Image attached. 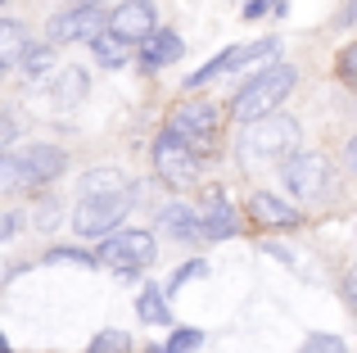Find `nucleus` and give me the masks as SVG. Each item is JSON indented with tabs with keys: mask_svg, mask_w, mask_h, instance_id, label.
Listing matches in <instances>:
<instances>
[{
	"mask_svg": "<svg viewBox=\"0 0 357 353\" xmlns=\"http://www.w3.org/2000/svg\"><path fill=\"white\" fill-rule=\"evenodd\" d=\"M131 204H136V186H127L122 195H105V200H77V209H73V231H77L82 240L114 236L122 227V218L131 213Z\"/></svg>",
	"mask_w": 357,
	"mask_h": 353,
	"instance_id": "3",
	"label": "nucleus"
},
{
	"mask_svg": "<svg viewBox=\"0 0 357 353\" xmlns=\"http://www.w3.org/2000/svg\"><path fill=\"white\" fill-rule=\"evenodd\" d=\"M14 159H18V168H23V176H27V186H50L54 176L68 168V154H63L59 145H45V141L18 150Z\"/></svg>",
	"mask_w": 357,
	"mask_h": 353,
	"instance_id": "11",
	"label": "nucleus"
},
{
	"mask_svg": "<svg viewBox=\"0 0 357 353\" xmlns=\"http://www.w3.org/2000/svg\"><path fill=\"white\" fill-rule=\"evenodd\" d=\"M204 345V331L199 326H172V336H167L163 353H195Z\"/></svg>",
	"mask_w": 357,
	"mask_h": 353,
	"instance_id": "23",
	"label": "nucleus"
},
{
	"mask_svg": "<svg viewBox=\"0 0 357 353\" xmlns=\"http://www.w3.org/2000/svg\"><path fill=\"white\" fill-rule=\"evenodd\" d=\"M23 190H32V186H27L18 159L14 154H0V195H23Z\"/></svg>",
	"mask_w": 357,
	"mask_h": 353,
	"instance_id": "22",
	"label": "nucleus"
},
{
	"mask_svg": "<svg viewBox=\"0 0 357 353\" xmlns=\"http://www.w3.org/2000/svg\"><path fill=\"white\" fill-rule=\"evenodd\" d=\"M0 353H9V340L5 336H0Z\"/></svg>",
	"mask_w": 357,
	"mask_h": 353,
	"instance_id": "32",
	"label": "nucleus"
},
{
	"mask_svg": "<svg viewBox=\"0 0 357 353\" xmlns=\"http://www.w3.org/2000/svg\"><path fill=\"white\" fill-rule=\"evenodd\" d=\"M294 87H298V68H294V63H271L267 73L249 77V82L236 91V100H231V118H236L240 127L258 123V118L276 114Z\"/></svg>",
	"mask_w": 357,
	"mask_h": 353,
	"instance_id": "1",
	"label": "nucleus"
},
{
	"mask_svg": "<svg viewBox=\"0 0 357 353\" xmlns=\"http://www.w3.org/2000/svg\"><path fill=\"white\" fill-rule=\"evenodd\" d=\"M54 45H73V41H91V36L105 32V9L100 5H73V9H59V14L45 23Z\"/></svg>",
	"mask_w": 357,
	"mask_h": 353,
	"instance_id": "10",
	"label": "nucleus"
},
{
	"mask_svg": "<svg viewBox=\"0 0 357 353\" xmlns=\"http://www.w3.org/2000/svg\"><path fill=\"white\" fill-rule=\"evenodd\" d=\"M127 172L122 168H91L82 176V200H105V195H122L127 190Z\"/></svg>",
	"mask_w": 357,
	"mask_h": 353,
	"instance_id": "17",
	"label": "nucleus"
},
{
	"mask_svg": "<svg viewBox=\"0 0 357 353\" xmlns=\"http://www.w3.org/2000/svg\"><path fill=\"white\" fill-rule=\"evenodd\" d=\"M86 353H131V336H122V331H100L86 345Z\"/></svg>",
	"mask_w": 357,
	"mask_h": 353,
	"instance_id": "24",
	"label": "nucleus"
},
{
	"mask_svg": "<svg viewBox=\"0 0 357 353\" xmlns=\"http://www.w3.org/2000/svg\"><path fill=\"white\" fill-rule=\"evenodd\" d=\"M280 176H285V190L303 204H321L335 186V172L326 163V154H312V150H294L280 163Z\"/></svg>",
	"mask_w": 357,
	"mask_h": 353,
	"instance_id": "4",
	"label": "nucleus"
},
{
	"mask_svg": "<svg viewBox=\"0 0 357 353\" xmlns=\"http://www.w3.org/2000/svg\"><path fill=\"white\" fill-rule=\"evenodd\" d=\"M158 231H163L167 240H181V245H190V240H199V218H195L190 204H163V213H158Z\"/></svg>",
	"mask_w": 357,
	"mask_h": 353,
	"instance_id": "15",
	"label": "nucleus"
},
{
	"mask_svg": "<svg viewBox=\"0 0 357 353\" xmlns=\"http://www.w3.org/2000/svg\"><path fill=\"white\" fill-rule=\"evenodd\" d=\"M0 5H5V0H0Z\"/></svg>",
	"mask_w": 357,
	"mask_h": 353,
	"instance_id": "35",
	"label": "nucleus"
},
{
	"mask_svg": "<svg viewBox=\"0 0 357 353\" xmlns=\"http://www.w3.org/2000/svg\"><path fill=\"white\" fill-rule=\"evenodd\" d=\"M45 96H50L54 109H73L86 100V73L82 68H59L50 82H45Z\"/></svg>",
	"mask_w": 357,
	"mask_h": 353,
	"instance_id": "16",
	"label": "nucleus"
},
{
	"mask_svg": "<svg viewBox=\"0 0 357 353\" xmlns=\"http://www.w3.org/2000/svg\"><path fill=\"white\" fill-rule=\"evenodd\" d=\"M154 172L163 176L172 190H185V186H195L204 176V159H195V154L185 150L172 132H163L154 141Z\"/></svg>",
	"mask_w": 357,
	"mask_h": 353,
	"instance_id": "8",
	"label": "nucleus"
},
{
	"mask_svg": "<svg viewBox=\"0 0 357 353\" xmlns=\"http://www.w3.org/2000/svg\"><path fill=\"white\" fill-rule=\"evenodd\" d=\"M18 63L27 68V77H32V82H41L45 73L54 68V45H36V50L27 45V50H23V59H18Z\"/></svg>",
	"mask_w": 357,
	"mask_h": 353,
	"instance_id": "21",
	"label": "nucleus"
},
{
	"mask_svg": "<svg viewBox=\"0 0 357 353\" xmlns=\"http://www.w3.org/2000/svg\"><path fill=\"white\" fill-rule=\"evenodd\" d=\"M27 45H32V41H27V27L14 23V18H0V73L14 68V63L23 59Z\"/></svg>",
	"mask_w": 357,
	"mask_h": 353,
	"instance_id": "19",
	"label": "nucleus"
},
{
	"mask_svg": "<svg viewBox=\"0 0 357 353\" xmlns=\"http://www.w3.org/2000/svg\"><path fill=\"white\" fill-rule=\"evenodd\" d=\"M14 132H18V127H14V118H9V114H0V154H5V145H9V141H14Z\"/></svg>",
	"mask_w": 357,
	"mask_h": 353,
	"instance_id": "29",
	"label": "nucleus"
},
{
	"mask_svg": "<svg viewBox=\"0 0 357 353\" xmlns=\"http://www.w3.org/2000/svg\"><path fill=\"white\" fill-rule=\"evenodd\" d=\"M18 227H23V218H18V213H5V218H0V240H14Z\"/></svg>",
	"mask_w": 357,
	"mask_h": 353,
	"instance_id": "28",
	"label": "nucleus"
},
{
	"mask_svg": "<svg viewBox=\"0 0 357 353\" xmlns=\"http://www.w3.org/2000/svg\"><path fill=\"white\" fill-rule=\"evenodd\" d=\"M195 276H208V263H204V258H190V263H185V267H176V272L167 276L163 294H176V290H181L185 281H195Z\"/></svg>",
	"mask_w": 357,
	"mask_h": 353,
	"instance_id": "25",
	"label": "nucleus"
},
{
	"mask_svg": "<svg viewBox=\"0 0 357 353\" xmlns=\"http://www.w3.org/2000/svg\"><path fill=\"white\" fill-rule=\"evenodd\" d=\"M181 50H185V41H181V32H149L145 41H140V68H167V63H176L181 59Z\"/></svg>",
	"mask_w": 357,
	"mask_h": 353,
	"instance_id": "14",
	"label": "nucleus"
},
{
	"mask_svg": "<svg viewBox=\"0 0 357 353\" xmlns=\"http://www.w3.org/2000/svg\"><path fill=\"white\" fill-rule=\"evenodd\" d=\"M249 218L258 222V227H267V231H294V227H303V213H298L294 204H285L276 190H253L249 195Z\"/></svg>",
	"mask_w": 357,
	"mask_h": 353,
	"instance_id": "12",
	"label": "nucleus"
},
{
	"mask_svg": "<svg viewBox=\"0 0 357 353\" xmlns=\"http://www.w3.org/2000/svg\"><path fill=\"white\" fill-rule=\"evenodd\" d=\"M298 353H349V345H344L340 336H321V331H317V336L303 340V349H298Z\"/></svg>",
	"mask_w": 357,
	"mask_h": 353,
	"instance_id": "26",
	"label": "nucleus"
},
{
	"mask_svg": "<svg viewBox=\"0 0 357 353\" xmlns=\"http://www.w3.org/2000/svg\"><path fill=\"white\" fill-rule=\"evenodd\" d=\"M340 77L353 87V45H344V54H340Z\"/></svg>",
	"mask_w": 357,
	"mask_h": 353,
	"instance_id": "30",
	"label": "nucleus"
},
{
	"mask_svg": "<svg viewBox=\"0 0 357 353\" xmlns=\"http://www.w3.org/2000/svg\"><path fill=\"white\" fill-rule=\"evenodd\" d=\"M91 54H96V63H105V68H122L127 63V45L114 41V36H91Z\"/></svg>",
	"mask_w": 357,
	"mask_h": 353,
	"instance_id": "20",
	"label": "nucleus"
},
{
	"mask_svg": "<svg viewBox=\"0 0 357 353\" xmlns=\"http://www.w3.org/2000/svg\"><path fill=\"white\" fill-rule=\"evenodd\" d=\"M82 5H100V0H82Z\"/></svg>",
	"mask_w": 357,
	"mask_h": 353,
	"instance_id": "33",
	"label": "nucleus"
},
{
	"mask_svg": "<svg viewBox=\"0 0 357 353\" xmlns=\"http://www.w3.org/2000/svg\"><path fill=\"white\" fill-rule=\"evenodd\" d=\"M240 236V213L231 209V200L222 195V186H213L204 195V218H199V240H231Z\"/></svg>",
	"mask_w": 357,
	"mask_h": 353,
	"instance_id": "13",
	"label": "nucleus"
},
{
	"mask_svg": "<svg viewBox=\"0 0 357 353\" xmlns=\"http://www.w3.org/2000/svg\"><path fill=\"white\" fill-rule=\"evenodd\" d=\"M240 14H244V18H262V14H267V0H249Z\"/></svg>",
	"mask_w": 357,
	"mask_h": 353,
	"instance_id": "31",
	"label": "nucleus"
},
{
	"mask_svg": "<svg viewBox=\"0 0 357 353\" xmlns=\"http://www.w3.org/2000/svg\"><path fill=\"white\" fill-rule=\"evenodd\" d=\"M136 317L145 326H172V313H167V299H163V285H140V299H136Z\"/></svg>",
	"mask_w": 357,
	"mask_h": 353,
	"instance_id": "18",
	"label": "nucleus"
},
{
	"mask_svg": "<svg viewBox=\"0 0 357 353\" xmlns=\"http://www.w3.org/2000/svg\"><path fill=\"white\" fill-rule=\"evenodd\" d=\"M276 36H262V41H249V45H227V50L218 54V59H208L204 68H195L190 77H185V91H204L208 82H218V77H227V73H236L244 68V63H258V59H271L276 54Z\"/></svg>",
	"mask_w": 357,
	"mask_h": 353,
	"instance_id": "7",
	"label": "nucleus"
},
{
	"mask_svg": "<svg viewBox=\"0 0 357 353\" xmlns=\"http://www.w3.org/2000/svg\"><path fill=\"white\" fill-rule=\"evenodd\" d=\"M154 263V236L149 231H114L100 240L96 267H118L122 276H136Z\"/></svg>",
	"mask_w": 357,
	"mask_h": 353,
	"instance_id": "6",
	"label": "nucleus"
},
{
	"mask_svg": "<svg viewBox=\"0 0 357 353\" xmlns=\"http://www.w3.org/2000/svg\"><path fill=\"white\" fill-rule=\"evenodd\" d=\"M45 263H77V267H96V254H86V249H50V254H45Z\"/></svg>",
	"mask_w": 357,
	"mask_h": 353,
	"instance_id": "27",
	"label": "nucleus"
},
{
	"mask_svg": "<svg viewBox=\"0 0 357 353\" xmlns=\"http://www.w3.org/2000/svg\"><path fill=\"white\" fill-rule=\"evenodd\" d=\"M149 32H158L154 0H122V5L109 9V18H105V36H114L122 45H140Z\"/></svg>",
	"mask_w": 357,
	"mask_h": 353,
	"instance_id": "9",
	"label": "nucleus"
},
{
	"mask_svg": "<svg viewBox=\"0 0 357 353\" xmlns=\"http://www.w3.org/2000/svg\"><path fill=\"white\" fill-rule=\"evenodd\" d=\"M149 353H163V349H149Z\"/></svg>",
	"mask_w": 357,
	"mask_h": 353,
	"instance_id": "34",
	"label": "nucleus"
},
{
	"mask_svg": "<svg viewBox=\"0 0 357 353\" xmlns=\"http://www.w3.org/2000/svg\"><path fill=\"white\" fill-rule=\"evenodd\" d=\"M167 132H172L176 141H181L185 150L195 154V159H208L213 141H218V109L204 105V100H185V105L172 109V123H167Z\"/></svg>",
	"mask_w": 357,
	"mask_h": 353,
	"instance_id": "5",
	"label": "nucleus"
},
{
	"mask_svg": "<svg viewBox=\"0 0 357 353\" xmlns=\"http://www.w3.org/2000/svg\"><path fill=\"white\" fill-rule=\"evenodd\" d=\"M303 141V127L294 123L289 114H267L258 123L244 127L240 136V154L244 159H289Z\"/></svg>",
	"mask_w": 357,
	"mask_h": 353,
	"instance_id": "2",
	"label": "nucleus"
}]
</instances>
